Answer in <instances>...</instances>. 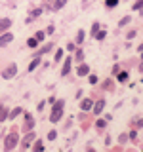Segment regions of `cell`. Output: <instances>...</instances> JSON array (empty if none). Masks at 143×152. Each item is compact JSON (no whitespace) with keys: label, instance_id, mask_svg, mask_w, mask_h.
Returning a JSON list of instances; mask_svg holds the SVG:
<instances>
[{"label":"cell","instance_id":"obj_1","mask_svg":"<svg viewBox=\"0 0 143 152\" xmlns=\"http://www.w3.org/2000/svg\"><path fill=\"white\" fill-rule=\"evenodd\" d=\"M63 104H65L63 99L54 101V108H52V114H50V122L52 124H57V122H59V118L63 116Z\"/></svg>","mask_w":143,"mask_h":152},{"label":"cell","instance_id":"obj_2","mask_svg":"<svg viewBox=\"0 0 143 152\" xmlns=\"http://www.w3.org/2000/svg\"><path fill=\"white\" fill-rule=\"evenodd\" d=\"M17 139H19V137H17V131L15 129H13L12 133H8L6 139H4V148H6V150H13V148H15V145H17Z\"/></svg>","mask_w":143,"mask_h":152},{"label":"cell","instance_id":"obj_3","mask_svg":"<svg viewBox=\"0 0 143 152\" xmlns=\"http://www.w3.org/2000/svg\"><path fill=\"white\" fill-rule=\"evenodd\" d=\"M35 141V133H32V129L31 131H27V135L23 137V141H21V148L23 150H27L29 146H31V142Z\"/></svg>","mask_w":143,"mask_h":152},{"label":"cell","instance_id":"obj_4","mask_svg":"<svg viewBox=\"0 0 143 152\" xmlns=\"http://www.w3.org/2000/svg\"><path fill=\"white\" fill-rule=\"evenodd\" d=\"M17 74V65H10L8 66V69L6 70H4V72H2V78H6V80H10V78H13V76H15Z\"/></svg>","mask_w":143,"mask_h":152},{"label":"cell","instance_id":"obj_5","mask_svg":"<svg viewBox=\"0 0 143 152\" xmlns=\"http://www.w3.org/2000/svg\"><path fill=\"white\" fill-rule=\"evenodd\" d=\"M12 40H13V32H4V34L0 36V48L8 46V44H10Z\"/></svg>","mask_w":143,"mask_h":152},{"label":"cell","instance_id":"obj_6","mask_svg":"<svg viewBox=\"0 0 143 152\" xmlns=\"http://www.w3.org/2000/svg\"><path fill=\"white\" fill-rule=\"evenodd\" d=\"M32 127H35V120L29 112H25V131H31Z\"/></svg>","mask_w":143,"mask_h":152},{"label":"cell","instance_id":"obj_7","mask_svg":"<svg viewBox=\"0 0 143 152\" xmlns=\"http://www.w3.org/2000/svg\"><path fill=\"white\" fill-rule=\"evenodd\" d=\"M10 27H12V19H8V17H2V19H0V32L8 31Z\"/></svg>","mask_w":143,"mask_h":152},{"label":"cell","instance_id":"obj_8","mask_svg":"<svg viewBox=\"0 0 143 152\" xmlns=\"http://www.w3.org/2000/svg\"><path fill=\"white\" fill-rule=\"evenodd\" d=\"M103 108H105V101H103V99H99V101L92 107V110H94V114H101Z\"/></svg>","mask_w":143,"mask_h":152},{"label":"cell","instance_id":"obj_9","mask_svg":"<svg viewBox=\"0 0 143 152\" xmlns=\"http://www.w3.org/2000/svg\"><path fill=\"white\" fill-rule=\"evenodd\" d=\"M71 63H73V59H71V57H67L65 63H63V70H61V76H67V74H69V70H71Z\"/></svg>","mask_w":143,"mask_h":152},{"label":"cell","instance_id":"obj_10","mask_svg":"<svg viewBox=\"0 0 143 152\" xmlns=\"http://www.w3.org/2000/svg\"><path fill=\"white\" fill-rule=\"evenodd\" d=\"M94 107V103H92V99H84L82 103H80V108L82 110H90V108Z\"/></svg>","mask_w":143,"mask_h":152},{"label":"cell","instance_id":"obj_11","mask_svg":"<svg viewBox=\"0 0 143 152\" xmlns=\"http://www.w3.org/2000/svg\"><path fill=\"white\" fill-rule=\"evenodd\" d=\"M88 72H90L88 65H80V66H78V70H76V74H78V76H86Z\"/></svg>","mask_w":143,"mask_h":152},{"label":"cell","instance_id":"obj_12","mask_svg":"<svg viewBox=\"0 0 143 152\" xmlns=\"http://www.w3.org/2000/svg\"><path fill=\"white\" fill-rule=\"evenodd\" d=\"M52 48H54V46H52V44H46L44 48H42V50L40 51H38V53H36V57H40V55H44V53H48V51H50L52 50Z\"/></svg>","mask_w":143,"mask_h":152},{"label":"cell","instance_id":"obj_13","mask_svg":"<svg viewBox=\"0 0 143 152\" xmlns=\"http://www.w3.org/2000/svg\"><path fill=\"white\" fill-rule=\"evenodd\" d=\"M40 13H42V10H40V8H38V10H35V12H32V13H31V15H29V17H27V21H32V19H36L38 15H40Z\"/></svg>","mask_w":143,"mask_h":152},{"label":"cell","instance_id":"obj_14","mask_svg":"<svg viewBox=\"0 0 143 152\" xmlns=\"http://www.w3.org/2000/svg\"><path fill=\"white\" fill-rule=\"evenodd\" d=\"M21 112H23V108H19V107H17V108H13V110L10 112V118H12V120H13V118H15V116H19V114H21Z\"/></svg>","mask_w":143,"mask_h":152},{"label":"cell","instance_id":"obj_15","mask_svg":"<svg viewBox=\"0 0 143 152\" xmlns=\"http://www.w3.org/2000/svg\"><path fill=\"white\" fill-rule=\"evenodd\" d=\"M8 118V108H2L0 107V122H4Z\"/></svg>","mask_w":143,"mask_h":152},{"label":"cell","instance_id":"obj_16","mask_svg":"<svg viewBox=\"0 0 143 152\" xmlns=\"http://www.w3.org/2000/svg\"><path fill=\"white\" fill-rule=\"evenodd\" d=\"M38 63H40V57H36V59H35V61H32V63H31V65H29V72H31V70H35V69H36V66H38Z\"/></svg>","mask_w":143,"mask_h":152},{"label":"cell","instance_id":"obj_17","mask_svg":"<svg viewBox=\"0 0 143 152\" xmlns=\"http://www.w3.org/2000/svg\"><path fill=\"white\" fill-rule=\"evenodd\" d=\"M116 80H118V82H120V84H124V82H126V80H128V74H126V72H120V74L116 76Z\"/></svg>","mask_w":143,"mask_h":152},{"label":"cell","instance_id":"obj_18","mask_svg":"<svg viewBox=\"0 0 143 152\" xmlns=\"http://www.w3.org/2000/svg\"><path fill=\"white\" fill-rule=\"evenodd\" d=\"M36 44H38L36 38H29V40H27V46H29V48H36Z\"/></svg>","mask_w":143,"mask_h":152},{"label":"cell","instance_id":"obj_19","mask_svg":"<svg viewBox=\"0 0 143 152\" xmlns=\"http://www.w3.org/2000/svg\"><path fill=\"white\" fill-rule=\"evenodd\" d=\"M65 2H67V0H55V4H54V8H55V10H59V8H63V6H65Z\"/></svg>","mask_w":143,"mask_h":152},{"label":"cell","instance_id":"obj_20","mask_svg":"<svg viewBox=\"0 0 143 152\" xmlns=\"http://www.w3.org/2000/svg\"><path fill=\"white\" fill-rule=\"evenodd\" d=\"M82 40H84V31H78V34H76V44H80Z\"/></svg>","mask_w":143,"mask_h":152},{"label":"cell","instance_id":"obj_21","mask_svg":"<svg viewBox=\"0 0 143 152\" xmlns=\"http://www.w3.org/2000/svg\"><path fill=\"white\" fill-rule=\"evenodd\" d=\"M32 148H35V150H42V148H44V145H42V141H36L35 145H32Z\"/></svg>","mask_w":143,"mask_h":152},{"label":"cell","instance_id":"obj_22","mask_svg":"<svg viewBox=\"0 0 143 152\" xmlns=\"http://www.w3.org/2000/svg\"><path fill=\"white\" fill-rule=\"evenodd\" d=\"M105 34H107V32H105V31H101V32H99V31H97V32H95V34H94V36H95V38H97V40H103V38H105Z\"/></svg>","mask_w":143,"mask_h":152},{"label":"cell","instance_id":"obj_23","mask_svg":"<svg viewBox=\"0 0 143 152\" xmlns=\"http://www.w3.org/2000/svg\"><path fill=\"white\" fill-rule=\"evenodd\" d=\"M105 4H107L109 8H114V6L118 4V0H105Z\"/></svg>","mask_w":143,"mask_h":152},{"label":"cell","instance_id":"obj_24","mask_svg":"<svg viewBox=\"0 0 143 152\" xmlns=\"http://www.w3.org/2000/svg\"><path fill=\"white\" fill-rule=\"evenodd\" d=\"M130 139H132L133 142H137V139H139V137H137V131H132V133H130Z\"/></svg>","mask_w":143,"mask_h":152},{"label":"cell","instance_id":"obj_25","mask_svg":"<svg viewBox=\"0 0 143 152\" xmlns=\"http://www.w3.org/2000/svg\"><path fill=\"white\" fill-rule=\"evenodd\" d=\"M44 34H46V32H42V31H40V32H36V36H35V38H36L38 42H40V40H44Z\"/></svg>","mask_w":143,"mask_h":152},{"label":"cell","instance_id":"obj_26","mask_svg":"<svg viewBox=\"0 0 143 152\" xmlns=\"http://www.w3.org/2000/svg\"><path fill=\"white\" fill-rule=\"evenodd\" d=\"M55 137H57L55 131H50V133H48V139H50V141H55Z\"/></svg>","mask_w":143,"mask_h":152},{"label":"cell","instance_id":"obj_27","mask_svg":"<svg viewBox=\"0 0 143 152\" xmlns=\"http://www.w3.org/2000/svg\"><path fill=\"white\" fill-rule=\"evenodd\" d=\"M61 57H63V51L57 50V51H55V61H61Z\"/></svg>","mask_w":143,"mask_h":152},{"label":"cell","instance_id":"obj_28","mask_svg":"<svg viewBox=\"0 0 143 152\" xmlns=\"http://www.w3.org/2000/svg\"><path fill=\"white\" fill-rule=\"evenodd\" d=\"M97 31H99V23H94V25H92V34H95Z\"/></svg>","mask_w":143,"mask_h":152},{"label":"cell","instance_id":"obj_29","mask_svg":"<svg viewBox=\"0 0 143 152\" xmlns=\"http://www.w3.org/2000/svg\"><path fill=\"white\" fill-rule=\"evenodd\" d=\"M133 10H137V12H139V10H141V0H137V2L133 4Z\"/></svg>","mask_w":143,"mask_h":152},{"label":"cell","instance_id":"obj_30","mask_svg":"<svg viewBox=\"0 0 143 152\" xmlns=\"http://www.w3.org/2000/svg\"><path fill=\"white\" fill-rule=\"evenodd\" d=\"M128 23H130V17H124L122 21H120V27H124V25H128Z\"/></svg>","mask_w":143,"mask_h":152},{"label":"cell","instance_id":"obj_31","mask_svg":"<svg viewBox=\"0 0 143 152\" xmlns=\"http://www.w3.org/2000/svg\"><path fill=\"white\" fill-rule=\"evenodd\" d=\"M136 34H137L136 31H130V32H128V40H132V38H136Z\"/></svg>","mask_w":143,"mask_h":152},{"label":"cell","instance_id":"obj_32","mask_svg":"<svg viewBox=\"0 0 143 152\" xmlns=\"http://www.w3.org/2000/svg\"><path fill=\"white\" fill-rule=\"evenodd\" d=\"M95 126H97V127H105V120H97V122H95Z\"/></svg>","mask_w":143,"mask_h":152},{"label":"cell","instance_id":"obj_33","mask_svg":"<svg viewBox=\"0 0 143 152\" xmlns=\"http://www.w3.org/2000/svg\"><path fill=\"white\" fill-rule=\"evenodd\" d=\"M90 84H97V76H94V74L90 76Z\"/></svg>","mask_w":143,"mask_h":152},{"label":"cell","instance_id":"obj_34","mask_svg":"<svg viewBox=\"0 0 143 152\" xmlns=\"http://www.w3.org/2000/svg\"><path fill=\"white\" fill-rule=\"evenodd\" d=\"M52 32H54V25H50V27L46 28V34H52Z\"/></svg>","mask_w":143,"mask_h":152},{"label":"cell","instance_id":"obj_35","mask_svg":"<svg viewBox=\"0 0 143 152\" xmlns=\"http://www.w3.org/2000/svg\"><path fill=\"white\" fill-rule=\"evenodd\" d=\"M82 57H84V53H82V51H80V50H78V51H76V59H78V61H80V59H82Z\"/></svg>","mask_w":143,"mask_h":152},{"label":"cell","instance_id":"obj_36","mask_svg":"<svg viewBox=\"0 0 143 152\" xmlns=\"http://www.w3.org/2000/svg\"><path fill=\"white\" fill-rule=\"evenodd\" d=\"M67 50H69V51H74L76 48H74V44H69V46H67Z\"/></svg>","mask_w":143,"mask_h":152},{"label":"cell","instance_id":"obj_37","mask_svg":"<svg viewBox=\"0 0 143 152\" xmlns=\"http://www.w3.org/2000/svg\"><path fill=\"white\" fill-rule=\"evenodd\" d=\"M118 141H120V142H126V141H128V137H126V135H120V139H118Z\"/></svg>","mask_w":143,"mask_h":152}]
</instances>
